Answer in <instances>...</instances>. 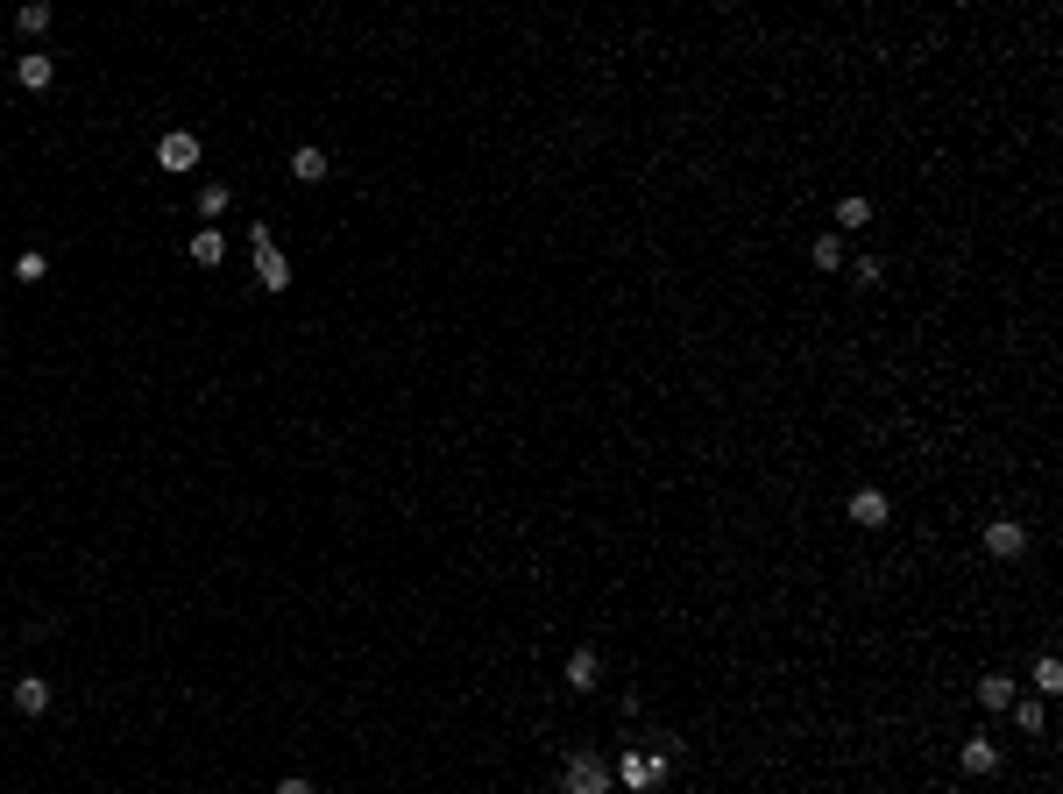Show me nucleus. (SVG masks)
<instances>
[{
  "mask_svg": "<svg viewBox=\"0 0 1063 794\" xmlns=\"http://www.w3.org/2000/svg\"><path fill=\"white\" fill-rule=\"evenodd\" d=\"M986 553H993V561H1021V553H1028V525H1021V518L986 525Z\"/></svg>",
  "mask_w": 1063,
  "mask_h": 794,
  "instance_id": "3",
  "label": "nucleus"
},
{
  "mask_svg": "<svg viewBox=\"0 0 1063 794\" xmlns=\"http://www.w3.org/2000/svg\"><path fill=\"white\" fill-rule=\"evenodd\" d=\"M865 220H872V206H865L858 192H851V199H837V227H865Z\"/></svg>",
  "mask_w": 1063,
  "mask_h": 794,
  "instance_id": "15",
  "label": "nucleus"
},
{
  "mask_svg": "<svg viewBox=\"0 0 1063 794\" xmlns=\"http://www.w3.org/2000/svg\"><path fill=\"white\" fill-rule=\"evenodd\" d=\"M893 518V504L879 497V490H851V525H865V532H879Z\"/></svg>",
  "mask_w": 1063,
  "mask_h": 794,
  "instance_id": "4",
  "label": "nucleus"
},
{
  "mask_svg": "<svg viewBox=\"0 0 1063 794\" xmlns=\"http://www.w3.org/2000/svg\"><path fill=\"white\" fill-rule=\"evenodd\" d=\"M256 277H263V291H284V284H291V263H284L277 249H263V256H256Z\"/></svg>",
  "mask_w": 1063,
  "mask_h": 794,
  "instance_id": "12",
  "label": "nucleus"
},
{
  "mask_svg": "<svg viewBox=\"0 0 1063 794\" xmlns=\"http://www.w3.org/2000/svg\"><path fill=\"white\" fill-rule=\"evenodd\" d=\"M15 709H22V717H43V709H50V681H43V674H22V681H15Z\"/></svg>",
  "mask_w": 1063,
  "mask_h": 794,
  "instance_id": "6",
  "label": "nucleus"
},
{
  "mask_svg": "<svg viewBox=\"0 0 1063 794\" xmlns=\"http://www.w3.org/2000/svg\"><path fill=\"white\" fill-rule=\"evenodd\" d=\"M291 178H298V185H319V178H326V149H319V142L291 149Z\"/></svg>",
  "mask_w": 1063,
  "mask_h": 794,
  "instance_id": "7",
  "label": "nucleus"
},
{
  "mask_svg": "<svg viewBox=\"0 0 1063 794\" xmlns=\"http://www.w3.org/2000/svg\"><path fill=\"white\" fill-rule=\"evenodd\" d=\"M1007 709H1014V724H1021V731H1028V738H1035V731H1042V702H1021V695H1014V702H1007Z\"/></svg>",
  "mask_w": 1063,
  "mask_h": 794,
  "instance_id": "16",
  "label": "nucleus"
},
{
  "mask_svg": "<svg viewBox=\"0 0 1063 794\" xmlns=\"http://www.w3.org/2000/svg\"><path fill=\"white\" fill-rule=\"evenodd\" d=\"M277 794H319V787H312V780H298V773H284V780H277Z\"/></svg>",
  "mask_w": 1063,
  "mask_h": 794,
  "instance_id": "20",
  "label": "nucleus"
},
{
  "mask_svg": "<svg viewBox=\"0 0 1063 794\" xmlns=\"http://www.w3.org/2000/svg\"><path fill=\"white\" fill-rule=\"evenodd\" d=\"M596 667H603V660H596V646H575V653H567V688L589 695V688H596Z\"/></svg>",
  "mask_w": 1063,
  "mask_h": 794,
  "instance_id": "5",
  "label": "nucleus"
},
{
  "mask_svg": "<svg viewBox=\"0 0 1063 794\" xmlns=\"http://www.w3.org/2000/svg\"><path fill=\"white\" fill-rule=\"evenodd\" d=\"M227 199H234L227 185H206V192H199V213H206V220H220V213H227Z\"/></svg>",
  "mask_w": 1063,
  "mask_h": 794,
  "instance_id": "17",
  "label": "nucleus"
},
{
  "mask_svg": "<svg viewBox=\"0 0 1063 794\" xmlns=\"http://www.w3.org/2000/svg\"><path fill=\"white\" fill-rule=\"evenodd\" d=\"M957 759H964V773H1000V745L993 738H964Z\"/></svg>",
  "mask_w": 1063,
  "mask_h": 794,
  "instance_id": "8",
  "label": "nucleus"
},
{
  "mask_svg": "<svg viewBox=\"0 0 1063 794\" xmlns=\"http://www.w3.org/2000/svg\"><path fill=\"white\" fill-rule=\"evenodd\" d=\"M192 263H206V270L227 263V234H220V227H199V234H192Z\"/></svg>",
  "mask_w": 1063,
  "mask_h": 794,
  "instance_id": "9",
  "label": "nucleus"
},
{
  "mask_svg": "<svg viewBox=\"0 0 1063 794\" xmlns=\"http://www.w3.org/2000/svg\"><path fill=\"white\" fill-rule=\"evenodd\" d=\"M1035 688H1042V695H1056V688H1063V660H1056V653H1042V660H1035Z\"/></svg>",
  "mask_w": 1063,
  "mask_h": 794,
  "instance_id": "14",
  "label": "nucleus"
},
{
  "mask_svg": "<svg viewBox=\"0 0 1063 794\" xmlns=\"http://www.w3.org/2000/svg\"><path fill=\"white\" fill-rule=\"evenodd\" d=\"M15 78H22L29 93H43L50 78H57V57H43V50H36V57H22V64H15Z\"/></svg>",
  "mask_w": 1063,
  "mask_h": 794,
  "instance_id": "10",
  "label": "nucleus"
},
{
  "mask_svg": "<svg viewBox=\"0 0 1063 794\" xmlns=\"http://www.w3.org/2000/svg\"><path fill=\"white\" fill-rule=\"evenodd\" d=\"M808 263H815V270H844V234H815Z\"/></svg>",
  "mask_w": 1063,
  "mask_h": 794,
  "instance_id": "11",
  "label": "nucleus"
},
{
  "mask_svg": "<svg viewBox=\"0 0 1063 794\" xmlns=\"http://www.w3.org/2000/svg\"><path fill=\"white\" fill-rule=\"evenodd\" d=\"M978 702H986V709H1007V702H1014V674H986V681H978Z\"/></svg>",
  "mask_w": 1063,
  "mask_h": 794,
  "instance_id": "13",
  "label": "nucleus"
},
{
  "mask_svg": "<svg viewBox=\"0 0 1063 794\" xmlns=\"http://www.w3.org/2000/svg\"><path fill=\"white\" fill-rule=\"evenodd\" d=\"M15 22H22V29H29V36H43V29H50V8H43V0H29V8H22V15H15Z\"/></svg>",
  "mask_w": 1063,
  "mask_h": 794,
  "instance_id": "18",
  "label": "nucleus"
},
{
  "mask_svg": "<svg viewBox=\"0 0 1063 794\" xmlns=\"http://www.w3.org/2000/svg\"><path fill=\"white\" fill-rule=\"evenodd\" d=\"M156 164H163V171H192V164H199V135H192V128H171V135L156 142Z\"/></svg>",
  "mask_w": 1063,
  "mask_h": 794,
  "instance_id": "2",
  "label": "nucleus"
},
{
  "mask_svg": "<svg viewBox=\"0 0 1063 794\" xmlns=\"http://www.w3.org/2000/svg\"><path fill=\"white\" fill-rule=\"evenodd\" d=\"M560 794H617V773H610V759H596V752H575L560 766Z\"/></svg>",
  "mask_w": 1063,
  "mask_h": 794,
  "instance_id": "1",
  "label": "nucleus"
},
{
  "mask_svg": "<svg viewBox=\"0 0 1063 794\" xmlns=\"http://www.w3.org/2000/svg\"><path fill=\"white\" fill-rule=\"evenodd\" d=\"M249 249H256V256H263V249H277V227H270V220H256V227H249Z\"/></svg>",
  "mask_w": 1063,
  "mask_h": 794,
  "instance_id": "19",
  "label": "nucleus"
}]
</instances>
